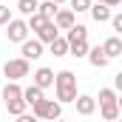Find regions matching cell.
<instances>
[{"label":"cell","mask_w":122,"mask_h":122,"mask_svg":"<svg viewBox=\"0 0 122 122\" xmlns=\"http://www.w3.org/2000/svg\"><path fill=\"white\" fill-rule=\"evenodd\" d=\"M54 88H57V102H74L77 99V74L74 71H60L54 74Z\"/></svg>","instance_id":"1"},{"label":"cell","mask_w":122,"mask_h":122,"mask_svg":"<svg viewBox=\"0 0 122 122\" xmlns=\"http://www.w3.org/2000/svg\"><path fill=\"white\" fill-rule=\"evenodd\" d=\"M31 114L40 122H54V119H62V105L57 99H40L37 105H31Z\"/></svg>","instance_id":"2"},{"label":"cell","mask_w":122,"mask_h":122,"mask_svg":"<svg viewBox=\"0 0 122 122\" xmlns=\"http://www.w3.org/2000/svg\"><path fill=\"white\" fill-rule=\"evenodd\" d=\"M29 74H31V65H29V60H23V57H14V60L3 62V77H6V82H20V80L29 77Z\"/></svg>","instance_id":"3"},{"label":"cell","mask_w":122,"mask_h":122,"mask_svg":"<svg viewBox=\"0 0 122 122\" xmlns=\"http://www.w3.org/2000/svg\"><path fill=\"white\" fill-rule=\"evenodd\" d=\"M29 26H26V20H9L6 23V40L9 43H23V40H29Z\"/></svg>","instance_id":"4"},{"label":"cell","mask_w":122,"mask_h":122,"mask_svg":"<svg viewBox=\"0 0 122 122\" xmlns=\"http://www.w3.org/2000/svg\"><path fill=\"white\" fill-rule=\"evenodd\" d=\"M20 57H23V60H40V57H43V43H40V40H23V43H20Z\"/></svg>","instance_id":"5"},{"label":"cell","mask_w":122,"mask_h":122,"mask_svg":"<svg viewBox=\"0 0 122 122\" xmlns=\"http://www.w3.org/2000/svg\"><path fill=\"white\" fill-rule=\"evenodd\" d=\"M31 85H37L40 91L51 88V85H54V71H51V68H46V65H40V68L31 74Z\"/></svg>","instance_id":"6"},{"label":"cell","mask_w":122,"mask_h":122,"mask_svg":"<svg viewBox=\"0 0 122 122\" xmlns=\"http://www.w3.org/2000/svg\"><path fill=\"white\" fill-rule=\"evenodd\" d=\"M74 108H77V114H80V117H91L94 111H97V99H94L91 94H77Z\"/></svg>","instance_id":"7"},{"label":"cell","mask_w":122,"mask_h":122,"mask_svg":"<svg viewBox=\"0 0 122 122\" xmlns=\"http://www.w3.org/2000/svg\"><path fill=\"white\" fill-rule=\"evenodd\" d=\"M74 23H77V14H74L71 9H57V14H54V26H57V31H68Z\"/></svg>","instance_id":"8"},{"label":"cell","mask_w":122,"mask_h":122,"mask_svg":"<svg viewBox=\"0 0 122 122\" xmlns=\"http://www.w3.org/2000/svg\"><path fill=\"white\" fill-rule=\"evenodd\" d=\"M99 48H102V54H105L108 60H117V57L122 54V37L111 34V37H108V40H105V43H102Z\"/></svg>","instance_id":"9"},{"label":"cell","mask_w":122,"mask_h":122,"mask_svg":"<svg viewBox=\"0 0 122 122\" xmlns=\"http://www.w3.org/2000/svg\"><path fill=\"white\" fill-rule=\"evenodd\" d=\"M34 34H37L34 40H40L43 46H48V43H51L54 37H60V31H57V26H54V20H46V23H43L40 29L34 31Z\"/></svg>","instance_id":"10"},{"label":"cell","mask_w":122,"mask_h":122,"mask_svg":"<svg viewBox=\"0 0 122 122\" xmlns=\"http://www.w3.org/2000/svg\"><path fill=\"white\" fill-rule=\"evenodd\" d=\"M85 57H88V62H91L94 68H105V65L111 62V60H108V57H105V54H102V48H99V46H91Z\"/></svg>","instance_id":"11"},{"label":"cell","mask_w":122,"mask_h":122,"mask_svg":"<svg viewBox=\"0 0 122 122\" xmlns=\"http://www.w3.org/2000/svg\"><path fill=\"white\" fill-rule=\"evenodd\" d=\"M99 117L105 122L119 119V102H99Z\"/></svg>","instance_id":"12"},{"label":"cell","mask_w":122,"mask_h":122,"mask_svg":"<svg viewBox=\"0 0 122 122\" xmlns=\"http://www.w3.org/2000/svg\"><path fill=\"white\" fill-rule=\"evenodd\" d=\"M91 17L97 20V23H108L111 20V14H114V9H108V6H102V3H91Z\"/></svg>","instance_id":"13"},{"label":"cell","mask_w":122,"mask_h":122,"mask_svg":"<svg viewBox=\"0 0 122 122\" xmlns=\"http://www.w3.org/2000/svg\"><path fill=\"white\" fill-rule=\"evenodd\" d=\"M74 40H88V29L82 23H74L71 29L65 31V43H74Z\"/></svg>","instance_id":"14"},{"label":"cell","mask_w":122,"mask_h":122,"mask_svg":"<svg viewBox=\"0 0 122 122\" xmlns=\"http://www.w3.org/2000/svg\"><path fill=\"white\" fill-rule=\"evenodd\" d=\"M40 99H46V94L40 91L37 85H29V88H23V102H26V105H37Z\"/></svg>","instance_id":"15"},{"label":"cell","mask_w":122,"mask_h":122,"mask_svg":"<svg viewBox=\"0 0 122 122\" xmlns=\"http://www.w3.org/2000/svg\"><path fill=\"white\" fill-rule=\"evenodd\" d=\"M11 99H23V88L17 82H6L3 85V102H11Z\"/></svg>","instance_id":"16"},{"label":"cell","mask_w":122,"mask_h":122,"mask_svg":"<svg viewBox=\"0 0 122 122\" xmlns=\"http://www.w3.org/2000/svg\"><path fill=\"white\" fill-rule=\"evenodd\" d=\"M88 48H91V46H88V40H74V43H68V54H71V57H77V60H80V57H85V54H88Z\"/></svg>","instance_id":"17"},{"label":"cell","mask_w":122,"mask_h":122,"mask_svg":"<svg viewBox=\"0 0 122 122\" xmlns=\"http://www.w3.org/2000/svg\"><path fill=\"white\" fill-rule=\"evenodd\" d=\"M48 51H51L54 57H65V54H68V43H65V37H54V40L48 43Z\"/></svg>","instance_id":"18"},{"label":"cell","mask_w":122,"mask_h":122,"mask_svg":"<svg viewBox=\"0 0 122 122\" xmlns=\"http://www.w3.org/2000/svg\"><path fill=\"white\" fill-rule=\"evenodd\" d=\"M57 9H60V6H54V3H48V0H46V3H37V14L46 17V20H54Z\"/></svg>","instance_id":"19"},{"label":"cell","mask_w":122,"mask_h":122,"mask_svg":"<svg viewBox=\"0 0 122 122\" xmlns=\"http://www.w3.org/2000/svg\"><path fill=\"white\" fill-rule=\"evenodd\" d=\"M26 108H29V105H26L23 99H11V102H6V111H9L11 117H20V114H26Z\"/></svg>","instance_id":"20"},{"label":"cell","mask_w":122,"mask_h":122,"mask_svg":"<svg viewBox=\"0 0 122 122\" xmlns=\"http://www.w3.org/2000/svg\"><path fill=\"white\" fill-rule=\"evenodd\" d=\"M17 11L23 14V17H29L37 11V0H17Z\"/></svg>","instance_id":"21"},{"label":"cell","mask_w":122,"mask_h":122,"mask_svg":"<svg viewBox=\"0 0 122 122\" xmlns=\"http://www.w3.org/2000/svg\"><path fill=\"white\" fill-rule=\"evenodd\" d=\"M43 23H46V17H40L37 11H34V14H29V20H26V26H29V31H37L40 26H43Z\"/></svg>","instance_id":"22"},{"label":"cell","mask_w":122,"mask_h":122,"mask_svg":"<svg viewBox=\"0 0 122 122\" xmlns=\"http://www.w3.org/2000/svg\"><path fill=\"white\" fill-rule=\"evenodd\" d=\"M71 3V11L74 14H80V11H88L91 9V0H68Z\"/></svg>","instance_id":"23"},{"label":"cell","mask_w":122,"mask_h":122,"mask_svg":"<svg viewBox=\"0 0 122 122\" xmlns=\"http://www.w3.org/2000/svg\"><path fill=\"white\" fill-rule=\"evenodd\" d=\"M99 102H119L114 88H99Z\"/></svg>","instance_id":"24"},{"label":"cell","mask_w":122,"mask_h":122,"mask_svg":"<svg viewBox=\"0 0 122 122\" xmlns=\"http://www.w3.org/2000/svg\"><path fill=\"white\" fill-rule=\"evenodd\" d=\"M111 26H114V34L119 37V34H122V14H119V11L111 14Z\"/></svg>","instance_id":"25"},{"label":"cell","mask_w":122,"mask_h":122,"mask_svg":"<svg viewBox=\"0 0 122 122\" xmlns=\"http://www.w3.org/2000/svg\"><path fill=\"white\" fill-rule=\"evenodd\" d=\"M9 20H11V9H9V6H3V3H0V26H6V23H9Z\"/></svg>","instance_id":"26"},{"label":"cell","mask_w":122,"mask_h":122,"mask_svg":"<svg viewBox=\"0 0 122 122\" xmlns=\"http://www.w3.org/2000/svg\"><path fill=\"white\" fill-rule=\"evenodd\" d=\"M14 122H40L34 114H20V117H14Z\"/></svg>","instance_id":"27"},{"label":"cell","mask_w":122,"mask_h":122,"mask_svg":"<svg viewBox=\"0 0 122 122\" xmlns=\"http://www.w3.org/2000/svg\"><path fill=\"white\" fill-rule=\"evenodd\" d=\"M94 3H102V6H108V9H117L122 0H94Z\"/></svg>","instance_id":"28"},{"label":"cell","mask_w":122,"mask_h":122,"mask_svg":"<svg viewBox=\"0 0 122 122\" xmlns=\"http://www.w3.org/2000/svg\"><path fill=\"white\" fill-rule=\"evenodd\" d=\"M48 3H54V6H62V3H65V0H48Z\"/></svg>","instance_id":"29"},{"label":"cell","mask_w":122,"mask_h":122,"mask_svg":"<svg viewBox=\"0 0 122 122\" xmlns=\"http://www.w3.org/2000/svg\"><path fill=\"white\" fill-rule=\"evenodd\" d=\"M54 122H65V119H54Z\"/></svg>","instance_id":"30"},{"label":"cell","mask_w":122,"mask_h":122,"mask_svg":"<svg viewBox=\"0 0 122 122\" xmlns=\"http://www.w3.org/2000/svg\"><path fill=\"white\" fill-rule=\"evenodd\" d=\"M114 122H119V119H114Z\"/></svg>","instance_id":"31"}]
</instances>
